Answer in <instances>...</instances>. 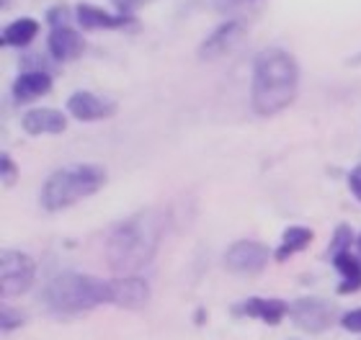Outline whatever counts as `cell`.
<instances>
[{"label":"cell","instance_id":"obj_1","mask_svg":"<svg viewBox=\"0 0 361 340\" xmlns=\"http://www.w3.org/2000/svg\"><path fill=\"white\" fill-rule=\"evenodd\" d=\"M163 225L166 217L160 209H142L121 220L106 240V263L111 265V271L127 276L150 263L158 250Z\"/></svg>","mask_w":361,"mask_h":340},{"label":"cell","instance_id":"obj_2","mask_svg":"<svg viewBox=\"0 0 361 340\" xmlns=\"http://www.w3.org/2000/svg\"><path fill=\"white\" fill-rule=\"evenodd\" d=\"M300 68L284 49H264L253 62L250 80V106L258 116H274L284 111L297 96Z\"/></svg>","mask_w":361,"mask_h":340},{"label":"cell","instance_id":"obj_3","mask_svg":"<svg viewBox=\"0 0 361 340\" xmlns=\"http://www.w3.org/2000/svg\"><path fill=\"white\" fill-rule=\"evenodd\" d=\"M42 302L60 315L88 312L98 304H111V281H101L85 273H60L42 291Z\"/></svg>","mask_w":361,"mask_h":340},{"label":"cell","instance_id":"obj_4","mask_svg":"<svg viewBox=\"0 0 361 340\" xmlns=\"http://www.w3.org/2000/svg\"><path fill=\"white\" fill-rule=\"evenodd\" d=\"M106 170L101 165H88V163H78L54 170L42 186L39 201L44 212H62L68 206L78 204L80 199L93 196L96 191L104 189Z\"/></svg>","mask_w":361,"mask_h":340},{"label":"cell","instance_id":"obj_5","mask_svg":"<svg viewBox=\"0 0 361 340\" xmlns=\"http://www.w3.org/2000/svg\"><path fill=\"white\" fill-rule=\"evenodd\" d=\"M34 260L21 250H3L0 256V296H21L34 281Z\"/></svg>","mask_w":361,"mask_h":340},{"label":"cell","instance_id":"obj_6","mask_svg":"<svg viewBox=\"0 0 361 340\" xmlns=\"http://www.w3.org/2000/svg\"><path fill=\"white\" fill-rule=\"evenodd\" d=\"M289 317L294 325L302 327L305 333H323L333 325L336 310L328 299H317V296H302L297 302L289 304Z\"/></svg>","mask_w":361,"mask_h":340},{"label":"cell","instance_id":"obj_7","mask_svg":"<svg viewBox=\"0 0 361 340\" xmlns=\"http://www.w3.org/2000/svg\"><path fill=\"white\" fill-rule=\"evenodd\" d=\"M269 263V248L256 240H238L225 253V268L238 276H256Z\"/></svg>","mask_w":361,"mask_h":340},{"label":"cell","instance_id":"obj_8","mask_svg":"<svg viewBox=\"0 0 361 340\" xmlns=\"http://www.w3.org/2000/svg\"><path fill=\"white\" fill-rule=\"evenodd\" d=\"M243 37H245V23L243 21H227L222 23L219 29H214L209 37L204 39L202 44H199V60H217L222 54H227L230 49L240 44Z\"/></svg>","mask_w":361,"mask_h":340},{"label":"cell","instance_id":"obj_9","mask_svg":"<svg viewBox=\"0 0 361 340\" xmlns=\"http://www.w3.org/2000/svg\"><path fill=\"white\" fill-rule=\"evenodd\" d=\"M150 299V287L145 279L137 276H121L111 279V304L124 307V310H140Z\"/></svg>","mask_w":361,"mask_h":340},{"label":"cell","instance_id":"obj_10","mask_svg":"<svg viewBox=\"0 0 361 340\" xmlns=\"http://www.w3.org/2000/svg\"><path fill=\"white\" fill-rule=\"evenodd\" d=\"M68 111L73 113L78 121H101V119H109V116L116 111V103L101 99L96 93L78 91L68 99Z\"/></svg>","mask_w":361,"mask_h":340},{"label":"cell","instance_id":"obj_11","mask_svg":"<svg viewBox=\"0 0 361 340\" xmlns=\"http://www.w3.org/2000/svg\"><path fill=\"white\" fill-rule=\"evenodd\" d=\"M21 127L26 134L39 137V134H62L68 129V119L65 113L57 108H31L29 113H23Z\"/></svg>","mask_w":361,"mask_h":340},{"label":"cell","instance_id":"obj_12","mask_svg":"<svg viewBox=\"0 0 361 340\" xmlns=\"http://www.w3.org/2000/svg\"><path fill=\"white\" fill-rule=\"evenodd\" d=\"M75 18L78 23L88 31L98 29H124V26H135V15H111L106 13L104 8L88 6V3H80L75 6Z\"/></svg>","mask_w":361,"mask_h":340},{"label":"cell","instance_id":"obj_13","mask_svg":"<svg viewBox=\"0 0 361 340\" xmlns=\"http://www.w3.org/2000/svg\"><path fill=\"white\" fill-rule=\"evenodd\" d=\"M49 52L57 62L78 60L85 52V39L70 26H57L49 34Z\"/></svg>","mask_w":361,"mask_h":340},{"label":"cell","instance_id":"obj_14","mask_svg":"<svg viewBox=\"0 0 361 340\" xmlns=\"http://www.w3.org/2000/svg\"><path fill=\"white\" fill-rule=\"evenodd\" d=\"M49 91H52V75L44 73V70H26V73L16 77L13 83V99L18 103L39 99V96H44Z\"/></svg>","mask_w":361,"mask_h":340},{"label":"cell","instance_id":"obj_15","mask_svg":"<svg viewBox=\"0 0 361 340\" xmlns=\"http://www.w3.org/2000/svg\"><path fill=\"white\" fill-rule=\"evenodd\" d=\"M240 315H248V317L264 320L266 325H279L284 315H289V304L281 302V299H264V296H253L248 302L240 304Z\"/></svg>","mask_w":361,"mask_h":340},{"label":"cell","instance_id":"obj_16","mask_svg":"<svg viewBox=\"0 0 361 340\" xmlns=\"http://www.w3.org/2000/svg\"><path fill=\"white\" fill-rule=\"evenodd\" d=\"M333 268L343 276V284H338V294H354L361 289V258L351 253H338L333 258Z\"/></svg>","mask_w":361,"mask_h":340},{"label":"cell","instance_id":"obj_17","mask_svg":"<svg viewBox=\"0 0 361 340\" xmlns=\"http://www.w3.org/2000/svg\"><path fill=\"white\" fill-rule=\"evenodd\" d=\"M312 237H315V234H312V229H307V227H286L284 234H281V242H279V248H276V260L284 263L286 258H292L294 253L307 250Z\"/></svg>","mask_w":361,"mask_h":340},{"label":"cell","instance_id":"obj_18","mask_svg":"<svg viewBox=\"0 0 361 340\" xmlns=\"http://www.w3.org/2000/svg\"><path fill=\"white\" fill-rule=\"evenodd\" d=\"M39 34V23L34 18H18L3 29V44L6 46H26Z\"/></svg>","mask_w":361,"mask_h":340},{"label":"cell","instance_id":"obj_19","mask_svg":"<svg viewBox=\"0 0 361 340\" xmlns=\"http://www.w3.org/2000/svg\"><path fill=\"white\" fill-rule=\"evenodd\" d=\"M351 242H354V229H351L348 225H338V227H336V232H333V240H331V248H328V256L336 258L338 253H346Z\"/></svg>","mask_w":361,"mask_h":340},{"label":"cell","instance_id":"obj_20","mask_svg":"<svg viewBox=\"0 0 361 340\" xmlns=\"http://www.w3.org/2000/svg\"><path fill=\"white\" fill-rule=\"evenodd\" d=\"M0 178H3V186H13L18 181V168H16L13 158L8 152L0 155Z\"/></svg>","mask_w":361,"mask_h":340},{"label":"cell","instance_id":"obj_21","mask_svg":"<svg viewBox=\"0 0 361 340\" xmlns=\"http://www.w3.org/2000/svg\"><path fill=\"white\" fill-rule=\"evenodd\" d=\"M68 15H70V11L65 6H54V8H49L47 11V21H49V26L52 29H57V26H68Z\"/></svg>","mask_w":361,"mask_h":340},{"label":"cell","instance_id":"obj_22","mask_svg":"<svg viewBox=\"0 0 361 340\" xmlns=\"http://www.w3.org/2000/svg\"><path fill=\"white\" fill-rule=\"evenodd\" d=\"M341 325L346 327L348 333H361V310H351L341 317Z\"/></svg>","mask_w":361,"mask_h":340},{"label":"cell","instance_id":"obj_23","mask_svg":"<svg viewBox=\"0 0 361 340\" xmlns=\"http://www.w3.org/2000/svg\"><path fill=\"white\" fill-rule=\"evenodd\" d=\"M250 3H256V0H214V8H217V11H225V13H230V11H238V8L250 6Z\"/></svg>","mask_w":361,"mask_h":340},{"label":"cell","instance_id":"obj_24","mask_svg":"<svg viewBox=\"0 0 361 340\" xmlns=\"http://www.w3.org/2000/svg\"><path fill=\"white\" fill-rule=\"evenodd\" d=\"M348 189H351V194L361 201V163L348 173Z\"/></svg>","mask_w":361,"mask_h":340},{"label":"cell","instance_id":"obj_25","mask_svg":"<svg viewBox=\"0 0 361 340\" xmlns=\"http://www.w3.org/2000/svg\"><path fill=\"white\" fill-rule=\"evenodd\" d=\"M145 0H114V6L119 8V15H132Z\"/></svg>","mask_w":361,"mask_h":340},{"label":"cell","instance_id":"obj_26","mask_svg":"<svg viewBox=\"0 0 361 340\" xmlns=\"http://www.w3.org/2000/svg\"><path fill=\"white\" fill-rule=\"evenodd\" d=\"M23 322V317L18 312H8V307L3 310V330H13Z\"/></svg>","mask_w":361,"mask_h":340},{"label":"cell","instance_id":"obj_27","mask_svg":"<svg viewBox=\"0 0 361 340\" xmlns=\"http://www.w3.org/2000/svg\"><path fill=\"white\" fill-rule=\"evenodd\" d=\"M356 245H359V250H361V234H359V240H356Z\"/></svg>","mask_w":361,"mask_h":340},{"label":"cell","instance_id":"obj_28","mask_svg":"<svg viewBox=\"0 0 361 340\" xmlns=\"http://www.w3.org/2000/svg\"><path fill=\"white\" fill-rule=\"evenodd\" d=\"M356 62H361V54H359V60H354V62H351V65H356Z\"/></svg>","mask_w":361,"mask_h":340}]
</instances>
